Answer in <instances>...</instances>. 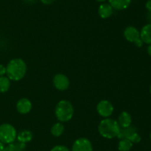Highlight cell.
Segmentation results:
<instances>
[{
    "label": "cell",
    "instance_id": "cell-31",
    "mask_svg": "<svg viewBox=\"0 0 151 151\" xmlns=\"http://www.w3.org/2000/svg\"><path fill=\"white\" fill-rule=\"evenodd\" d=\"M97 1H98V2H100V3H103L105 2L106 1H107V0H96Z\"/></svg>",
    "mask_w": 151,
    "mask_h": 151
},
{
    "label": "cell",
    "instance_id": "cell-15",
    "mask_svg": "<svg viewBox=\"0 0 151 151\" xmlns=\"http://www.w3.org/2000/svg\"><path fill=\"white\" fill-rule=\"evenodd\" d=\"M137 131V128L134 126H129L125 128H121L120 131H119V134H118L117 138L119 139H128L133 133H136Z\"/></svg>",
    "mask_w": 151,
    "mask_h": 151
},
{
    "label": "cell",
    "instance_id": "cell-23",
    "mask_svg": "<svg viewBox=\"0 0 151 151\" xmlns=\"http://www.w3.org/2000/svg\"><path fill=\"white\" fill-rule=\"evenodd\" d=\"M6 75V67L0 64V76Z\"/></svg>",
    "mask_w": 151,
    "mask_h": 151
},
{
    "label": "cell",
    "instance_id": "cell-32",
    "mask_svg": "<svg viewBox=\"0 0 151 151\" xmlns=\"http://www.w3.org/2000/svg\"><path fill=\"white\" fill-rule=\"evenodd\" d=\"M150 95H151V85H150Z\"/></svg>",
    "mask_w": 151,
    "mask_h": 151
},
{
    "label": "cell",
    "instance_id": "cell-4",
    "mask_svg": "<svg viewBox=\"0 0 151 151\" xmlns=\"http://www.w3.org/2000/svg\"><path fill=\"white\" fill-rule=\"evenodd\" d=\"M17 131L13 125L10 123L0 124V142L4 144L13 143L16 140Z\"/></svg>",
    "mask_w": 151,
    "mask_h": 151
},
{
    "label": "cell",
    "instance_id": "cell-16",
    "mask_svg": "<svg viewBox=\"0 0 151 151\" xmlns=\"http://www.w3.org/2000/svg\"><path fill=\"white\" fill-rule=\"evenodd\" d=\"M65 127L64 125L62 122H56L51 127V134L52 135L55 137H60L63 135V133H64Z\"/></svg>",
    "mask_w": 151,
    "mask_h": 151
},
{
    "label": "cell",
    "instance_id": "cell-28",
    "mask_svg": "<svg viewBox=\"0 0 151 151\" xmlns=\"http://www.w3.org/2000/svg\"><path fill=\"white\" fill-rule=\"evenodd\" d=\"M147 54H148L150 56H151V44H148V46H147Z\"/></svg>",
    "mask_w": 151,
    "mask_h": 151
},
{
    "label": "cell",
    "instance_id": "cell-14",
    "mask_svg": "<svg viewBox=\"0 0 151 151\" xmlns=\"http://www.w3.org/2000/svg\"><path fill=\"white\" fill-rule=\"evenodd\" d=\"M32 139H33V134L30 130H27V129L21 130L19 133H17V137H16L17 142H22L24 144L31 142Z\"/></svg>",
    "mask_w": 151,
    "mask_h": 151
},
{
    "label": "cell",
    "instance_id": "cell-1",
    "mask_svg": "<svg viewBox=\"0 0 151 151\" xmlns=\"http://www.w3.org/2000/svg\"><path fill=\"white\" fill-rule=\"evenodd\" d=\"M27 66L24 61L21 58L11 59L6 66V75L10 81H19L25 76Z\"/></svg>",
    "mask_w": 151,
    "mask_h": 151
},
{
    "label": "cell",
    "instance_id": "cell-11",
    "mask_svg": "<svg viewBox=\"0 0 151 151\" xmlns=\"http://www.w3.org/2000/svg\"><path fill=\"white\" fill-rule=\"evenodd\" d=\"M117 122L121 128H125L132 124V116L128 111H122L118 116Z\"/></svg>",
    "mask_w": 151,
    "mask_h": 151
},
{
    "label": "cell",
    "instance_id": "cell-6",
    "mask_svg": "<svg viewBox=\"0 0 151 151\" xmlns=\"http://www.w3.org/2000/svg\"><path fill=\"white\" fill-rule=\"evenodd\" d=\"M52 84L57 90L64 91L69 87L70 81L67 76L63 73H57L53 76Z\"/></svg>",
    "mask_w": 151,
    "mask_h": 151
},
{
    "label": "cell",
    "instance_id": "cell-5",
    "mask_svg": "<svg viewBox=\"0 0 151 151\" xmlns=\"http://www.w3.org/2000/svg\"><path fill=\"white\" fill-rule=\"evenodd\" d=\"M114 110V108L112 103L106 99L101 100L97 105V113L103 118H109L113 114Z\"/></svg>",
    "mask_w": 151,
    "mask_h": 151
},
{
    "label": "cell",
    "instance_id": "cell-22",
    "mask_svg": "<svg viewBox=\"0 0 151 151\" xmlns=\"http://www.w3.org/2000/svg\"><path fill=\"white\" fill-rule=\"evenodd\" d=\"M4 151H14V144H8L7 146H4Z\"/></svg>",
    "mask_w": 151,
    "mask_h": 151
},
{
    "label": "cell",
    "instance_id": "cell-17",
    "mask_svg": "<svg viewBox=\"0 0 151 151\" xmlns=\"http://www.w3.org/2000/svg\"><path fill=\"white\" fill-rule=\"evenodd\" d=\"M134 144L127 139H119L117 148L119 151H130L133 147Z\"/></svg>",
    "mask_w": 151,
    "mask_h": 151
},
{
    "label": "cell",
    "instance_id": "cell-19",
    "mask_svg": "<svg viewBox=\"0 0 151 151\" xmlns=\"http://www.w3.org/2000/svg\"><path fill=\"white\" fill-rule=\"evenodd\" d=\"M127 139L131 141L133 144H137V143H139V142H141L142 138H141V136L139 134L138 132H136V133H133V134Z\"/></svg>",
    "mask_w": 151,
    "mask_h": 151
},
{
    "label": "cell",
    "instance_id": "cell-12",
    "mask_svg": "<svg viewBox=\"0 0 151 151\" xmlns=\"http://www.w3.org/2000/svg\"><path fill=\"white\" fill-rule=\"evenodd\" d=\"M114 10H124L130 7L131 0H108Z\"/></svg>",
    "mask_w": 151,
    "mask_h": 151
},
{
    "label": "cell",
    "instance_id": "cell-24",
    "mask_svg": "<svg viewBox=\"0 0 151 151\" xmlns=\"http://www.w3.org/2000/svg\"><path fill=\"white\" fill-rule=\"evenodd\" d=\"M134 44H135V45L137 46V47H142V46H143V44H144V42H143L142 40L141 39V38H139L137 40V41H134Z\"/></svg>",
    "mask_w": 151,
    "mask_h": 151
},
{
    "label": "cell",
    "instance_id": "cell-25",
    "mask_svg": "<svg viewBox=\"0 0 151 151\" xmlns=\"http://www.w3.org/2000/svg\"><path fill=\"white\" fill-rule=\"evenodd\" d=\"M41 1V3L45 5H50V4H52L53 2H54L55 0H40Z\"/></svg>",
    "mask_w": 151,
    "mask_h": 151
},
{
    "label": "cell",
    "instance_id": "cell-7",
    "mask_svg": "<svg viewBox=\"0 0 151 151\" xmlns=\"http://www.w3.org/2000/svg\"><path fill=\"white\" fill-rule=\"evenodd\" d=\"M72 151H93L92 143L87 138H79L74 142Z\"/></svg>",
    "mask_w": 151,
    "mask_h": 151
},
{
    "label": "cell",
    "instance_id": "cell-13",
    "mask_svg": "<svg viewBox=\"0 0 151 151\" xmlns=\"http://www.w3.org/2000/svg\"><path fill=\"white\" fill-rule=\"evenodd\" d=\"M140 33V38L144 44H151V23L146 24L142 28Z\"/></svg>",
    "mask_w": 151,
    "mask_h": 151
},
{
    "label": "cell",
    "instance_id": "cell-30",
    "mask_svg": "<svg viewBox=\"0 0 151 151\" xmlns=\"http://www.w3.org/2000/svg\"><path fill=\"white\" fill-rule=\"evenodd\" d=\"M4 144L2 143L1 142H0V151H4Z\"/></svg>",
    "mask_w": 151,
    "mask_h": 151
},
{
    "label": "cell",
    "instance_id": "cell-8",
    "mask_svg": "<svg viewBox=\"0 0 151 151\" xmlns=\"http://www.w3.org/2000/svg\"><path fill=\"white\" fill-rule=\"evenodd\" d=\"M16 110L22 115L29 113L32 107V102L27 98H22L17 102L16 105Z\"/></svg>",
    "mask_w": 151,
    "mask_h": 151
},
{
    "label": "cell",
    "instance_id": "cell-10",
    "mask_svg": "<svg viewBox=\"0 0 151 151\" xmlns=\"http://www.w3.org/2000/svg\"><path fill=\"white\" fill-rule=\"evenodd\" d=\"M114 9L109 3H101L98 7V14L100 18L103 19H109L113 15Z\"/></svg>",
    "mask_w": 151,
    "mask_h": 151
},
{
    "label": "cell",
    "instance_id": "cell-3",
    "mask_svg": "<svg viewBox=\"0 0 151 151\" xmlns=\"http://www.w3.org/2000/svg\"><path fill=\"white\" fill-rule=\"evenodd\" d=\"M75 113V109L69 101L63 100L59 101L55 108V114L60 122H67L70 121Z\"/></svg>",
    "mask_w": 151,
    "mask_h": 151
},
{
    "label": "cell",
    "instance_id": "cell-29",
    "mask_svg": "<svg viewBox=\"0 0 151 151\" xmlns=\"http://www.w3.org/2000/svg\"><path fill=\"white\" fill-rule=\"evenodd\" d=\"M147 19L149 21V23H151V12H147Z\"/></svg>",
    "mask_w": 151,
    "mask_h": 151
},
{
    "label": "cell",
    "instance_id": "cell-2",
    "mask_svg": "<svg viewBox=\"0 0 151 151\" xmlns=\"http://www.w3.org/2000/svg\"><path fill=\"white\" fill-rule=\"evenodd\" d=\"M120 126L117 121L111 118H105L100 121L98 125V132L102 137L107 139H111L117 137Z\"/></svg>",
    "mask_w": 151,
    "mask_h": 151
},
{
    "label": "cell",
    "instance_id": "cell-20",
    "mask_svg": "<svg viewBox=\"0 0 151 151\" xmlns=\"http://www.w3.org/2000/svg\"><path fill=\"white\" fill-rule=\"evenodd\" d=\"M14 144V151H24L27 147L26 144L22 142H13Z\"/></svg>",
    "mask_w": 151,
    "mask_h": 151
},
{
    "label": "cell",
    "instance_id": "cell-33",
    "mask_svg": "<svg viewBox=\"0 0 151 151\" xmlns=\"http://www.w3.org/2000/svg\"><path fill=\"white\" fill-rule=\"evenodd\" d=\"M150 140H151V131H150Z\"/></svg>",
    "mask_w": 151,
    "mask_h": 151
},
{
    "label": "cell",
    "instance_id": "cell-26",
    "mask_svg": "<svg viewBox=\"0 0 151 151\" xmlns=\"http://www.w3.org/2000/svg\"><path fill=\"white\" fill-rule=\"evenodd\" d=\"M145 7L147 12H151V0H147L145 3Z\"/></svg>",
    "mask_w": 151,
    "mask_h": 151
},
{
    "label": "cell",
    "instance_id": "cell-18",
    "mask_svg": "<svg viewBox=\"0 0 151 151\" xmlns=\"http://www.w3.org/2000/svg\"><path fill=\"white\" fill-rule=\"evenodd\" d=\"M10 80L7 76H0V93H6L10 87Z\"/></svg>",
    "mask_w": 151,
    "mask_h": 151
},
{
    "label": "cell",
    "instance_id": "cell-27",
    "mask_svg": "<svg viewBox=\"0 0 151 151\" xmlns=\"http://www.w3.org/2000/svg\"><path fill=\"white\" fill-rule=\"evenodd\" d=\"M24 2H25L26 4H33V3H35V0H23Z\"/></svg>",
    "mask_w": 151,
    "mask_h": 151
},
{
    "label": "cell",
    "instance_id": "cell-9",
    "mask_svg": "<svg viewBox=\"0 0 151 151\" xmlns=\"http://www.w3.org/2000/svg\"><path fill=\"white\" fill-rule=\"evenodd\" d=\"M123 36L125 39L131 43H134L139 38H140L139 30L134 26H128L123 31Z\"/></svg>",
    "mask_w": 151,
    "mask_h": 151
},
{
    "label": "cell",
    "instance_id": "cell-21",
    "mask_svg": "<svg viewBox=\"0 0 151 151\" xmlns=\"http://www.w3.org/2000/svg\"><path fill=\"white\" fill-rule=\"evenodd\" d=\"M50 151H70V150H69V148H68L66 146H65V145L59 144V145H56V146L53 147Z\"/></svg>",
    "mask_w": 151,
    "mask_h": 151
}]
</instances>
